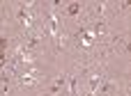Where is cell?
<instances>
[{"label":"cell","mask_w":131,"mask_h":96,"mask_svg":"<svg viewBox=\"0 0 131 96\" xmlns=\"http://www.w3.org/2000/svg\"><path fill=\"white\" fill-rule=\"evenodd\" d=\"M78 9H81V5H78V2H71V5L67 7V14L74 16V14H78Z\"/></svg>","instance_id":"cell-1"},{"label":"cell","mask_w":131,"mask_h":96,"mask_svg":"<svg viewBox=\"0 0 131 96\" xmlns=\"http://www.w3.org/2000/svg\"><path fill=\"white\" fill-rule=\"evenodd\" d=\"M99 85H101V78H99V76H94V78H90V89H92V92H94V89H97Z\"/></svg>","instance_id":"cell-2"},{"label":"cell","mask_w":131,"mask_h":96,"mask_svg":"<svg viewBox=\"0 0 131 96\" xmlns=\"http://www.w3.org/2000/svg\"><path fill=\"white\" fill-rule=\"evenodd\" d=\"M18 21H28V11H25L23 7L18 9Z\"/></svg>","instance_id":"cell-3"},{"label":"cell","mask_w":131,"mask_h":96,"mask_svg":"<svg viewBox=\"0 0 131 96\" xmlns=\"http://www.w3.org/2000/svg\"><path fill=\"white\" fill-rule=\"evenodd\" d=\"M37 44H39V39H30V41H28V48H35Z\"/></svg>","instance_id":"cell-4"},{"label":"cell","mask_w":131,"mask_h":96,"mask_svg":"<svg viewBox=\"0 0 131 96\" xmlns=\"http://www.w3.org/2000/svg\"><path fill=\"white\" fill-rule=\"evenodd\" d=\"M76 94V78H71V96Z\"/></svg>","instance_id":"cell-5"},{"label":"cell","mask_w":131,"mask_h":96,"mask_svg":"<svg viewBox=\"0 0 131 96\" xmlns=\"http://www.w3.org/2000/svg\"><path fill=\"white\" fill-rule=\"evenodd\" d=\"M5 46H7V39H0V53L5 50Z\"/></svg>","instance_id":"cell-6"}]
</instances>
